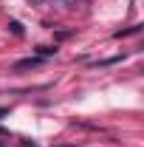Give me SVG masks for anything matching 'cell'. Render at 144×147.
Here are the masks:
<instances>
[{
    "mask_svg": "<svg viewBox=\"0 0 144 147\" xmlns=\"http://www.w3.org/2000/svg\"><path fill=\"white\" fill-rule=\"evenodd\" d=\"M40 62H42V57H28V59H20L14 68H17V71H26V68H37Z\"/></svg>",
    "mask_w": 144,
    "mask_h": 147,
    "instance_id": "cell-1",
    "label": "cell"
},
{
    "mask_svg": "<svg viewBox=\"0 0 144 147\" xmlns=\"http://www.w3.org/2000/svg\"><path fill=\"white\" fill-rule=\"evenodd\" d=\"M9 28H11V34H17V37H23V26H20L17 20H11V23H9Z\"/></svg>",
    "mask_w": 144,
    "mask_h": 147,
    "instance_id": "cell-2",
    "label": "cell"
},
{
    "mask_svg": "<svg viewBox=\"0 0 144 147\" xmlns=\"http://www.w3.org/2000/svg\"><path fill=\"white\" fill-rule=\"evenodd\" d=\"M57 6H71V0H54Z\"/></svg>",
    "mask_w": 144,
    "mask_h": 147,
    "instance_id": "cell-3",
    "label": "cell"
},
{
    "mask_svg": "<svg viewBox=\"0 0 144 147\" xmlns=\"http://www.w3.org/2000/svg\"><path fill=\"white\" fill-rule=\"evenodd\" d=\"M28 3H31V6H42L45 0H28Z\"/></svg>",
    "mask_w": 144,
    "mask_h": 147,
    "instance_id": "cell-4",
    "label": "cell"
},
{
    "mask_svg": "<svg viewBox=\"0 0 144 147\" xmlns=\"http://www.w3.org/2000/svg\"><path fill=\"white\" fill-rule=\"evenodd\" d=\"M3 116H9V108H0V119H3Z\"/></svg>",
    "mask_w": 144,
    "mask_h": 147,
    "instance_id": "cell-5",
    "label": "cell"
}]
</instances>
